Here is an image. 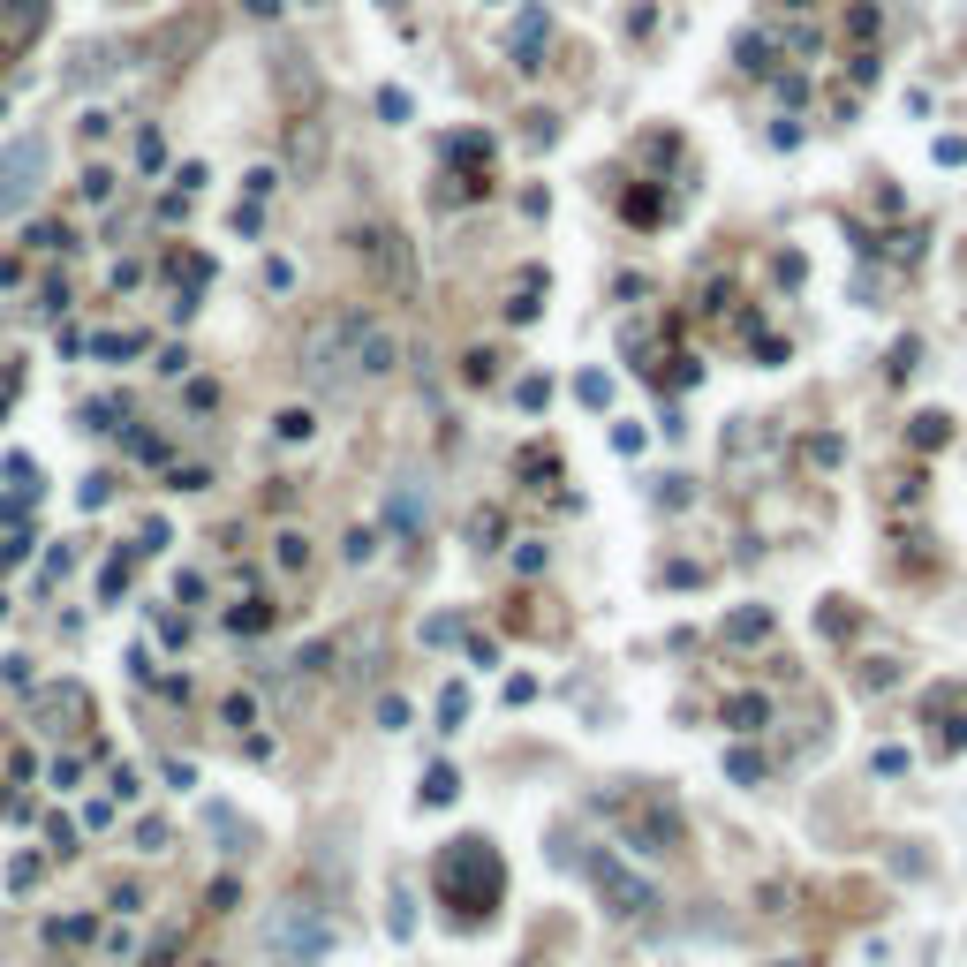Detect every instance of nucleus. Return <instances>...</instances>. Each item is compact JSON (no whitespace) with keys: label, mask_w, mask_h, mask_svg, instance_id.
I'll use <instances>...</instances> for the list:
<instances>
[{"label":"nucleus","mask_w":967,"mask_h":967,"mask_svg":"<svg viewBox=\"0 0 967 967\" xmlns=\"http://www.w3.org/2000/svg\"><path fill=\"white\" fill-rule=\"evenodd\" d=\"M91 348H99V363H129L136 348H144V340H136V333H121V340H114V333H99Z\"/></svg>","instance_id":"4be33fe9"},{"label":"nucleus","mask_w":967,"mask_h":967,"mask_svg":"<svg viewBox=\"0 0 967 967\" xmlns=\"http://www.w3.org/2000/svg\"><path fill=\"white\" fill-rule=\"evenodd\" d=\"M869 771H884V779H900V771H907V748H877V756H869Z\"/></svg>","instance_id":"cd10ccee"},{"label":"nucleus","mask_w":967,"mask_h":967,"mask_svg":"<svg viewBox=\"0 0 967 967\" xmlns=\"http://www.w3.org/2000/svg\"><path fill=\"white\" fill-rule=\"evenodd\" d=\"M764 635H771V612H764V605H741V612L726 620V643H764Z\"/></svg>","instance_id":"4468645a"},{"label":"nucleus","mask_w":967,"mask_h":967,"mask_svg":"<svg viewBox=\"0 0 967 967\" xmlns=\"http://www.w3.org/2000/svg\"><path fill=\"white\" fill-rule=\"evenodd\" d=\"M461 718H469V688H446L439 696V733H461Z\"/></svg>","instance_id":"412c9836"},{"label":"nucleus","mask_w":967,"mask_h":967,"mask_svg":"<svg viewBox=\"0 0 967 967\" xmlns=\"http://www.w3.org/2000/svg\"><path fill=\"white\" fill-rule=\"evenodd\" d=\"M726 726H733V733H764V726H771V696H764V688H741V696H726Z\"/></svg>","instance_id":"9d476101"},{"label":"nucleus","mask_w":967,"mask_h":967,"mask_svg":"<svg viewBox=\"0 0 967 967\" xmlns=\"http://www.w3.org/2000/svg\"><path fill=\"white\" fill-rule=\"evenodd\" d=\"M204 484H212V469H197V461H189V469H174V492H204Z\"/></svg>","instance_id":"4c0bfd02"},{"label":"nucleus","mask_w":967,"mask_h":967,"mask_svg":"<svg viewBox=\"0 0 967 967\" xmlns=\"http://www.w3.org/2000/svg\"><path fill=\"white\" fill-rule=\"evenodd\" d=\"M280 967H288V960H280Z\"/></svg>","instance_id":"c03bdc74"},{"label":"nucleus","mask_w":967,"mask_h":967,"mask_svg":"<svg viewBox=\"0 0 967 967\" xmlns=\"http://www.w3.org/2000/svg\"><path fill=\"white\" fill-rule=\"evenodd\" d=\"M204 967H227V960H204Z\"/></svg>","instance_id":"37998d69"},{"label":"nucleus","mask_w":967,"mask_h":967,"mask_svg":"<svg viewBox=\"0 0 967 967\" xmlns=\"http://www.w3.org/2000/svg\"><path fill=\"white\" fill-rule=\"evenodd\" d=\"M907 439H915V454H945V446H952V416H945V408H922Z\"/></svg>","instance_id":"ddd939ff"},{"label":"nucleus","mask_w":967,"mask_h":967,"mask_svg":"<svg viewBox=\"0 0 967 967\" xmlns=\"http://www.w3.org/2000/svg\"><path fill=\"white\" fill-rule=\"evenodd\" d=\"M310 431H318V416H310V408H280V416H272V439H310Z\"/></svg>","instance_id":"a211bd4d"},{"label":"nucleus","mask_w":967,"mask_h":967,"mask_svg":"<svg viewBox=\"0 0 967 967\" xmlns=\"http://www.w3.org/2000/svg\"><path fill=\"white\" fill-rule=\"evenodd\" d=\"M892 688H900V665H892V658H869L862 665V696H892Z\"/></svg>","instance_id":"6ab92c4d"},{"label":"nucleus","mask_w":967,"mask_h":967,"mask_svg":"<svg viewBox=\"0 0 967 967\" xmlns=\"http://www.w3.org/2000/svg\"><path fill=\"white\" fill-rule=\"evenodd\" d=\"M295 363H303V378L318 393H363L401 371V340H393V325L378 310H333L325 325H310Z\"/></svg>","instance_id":"f257e3e1"},{"label":"nucleus","mask_w":967,"mask_h":967,"mask_svg":"<svg viewBox=\"0 0 967 967\" xmlns=\"http://www.w3.org/2000/svg\"><path fill=\"white\" fill-rule=\"evenodd\" d=\"M620 839L635 854H673L680 847V809L673 801H628L620 809Z\"/></svg>","instance_id":"0eeeda50"},{"label":"nucleus","mask_w":967,"mask_h":967,"mask_svg":"<svg viewBox=\"0 0 967 967\" xmlns=\"http://www.w3.org/2000/svg\"><path fill=\"white\" fill-rule=\"evenodd\" d=\"M733 61H741L748 76H771V68H779V46H771V31H741V38H733Z\"/></svg>","instance_id":"9b49d317"},{"label":"nucleus","mask_w":967,"mask_h":967,"mask_svg":"<svg viewBox=\"0 0 967 967\" xmlns=\"http://www.w3.org/2000/svg\"><path fill=\"white\" fill-rule=\"evenodd\" d=\"M915 356H922V340H900L892 348V378H915Z\"/></svg>","instance_id":"c756f323"},{"label":"nucleus","mask_w":967,"mask_h":967,"mask_svg":"<svg viewBox=\"0 0 967 967\" xmlns=\"http://www.w3.org/2000/svg\"><path fill=\"white\" fill-rule=\"evenodd\" d=\"M847 31L862 38V46H869V38H877V8H869V0H862V8H847Z\"/></svg>","instance_id":"bb28decb"},{"label":"nucleus","mask_w":967,"mask_h":967,"mask_svg":"<svg viewBox=\"0 0 967 967\" xmlns=\"http://www.w3.org/2000/svg\"><path fill=\"white\" fill-rule=\"evenodd\" d=\"M340 552H348V567L378 560V529H348V544H340Z\"/></svg>","instance_id":"b1692460"},{"label":"nucleus","mask_w":967,"mask_h":967,"mask_svg":"<svg viewBox=\"0 0 967 967\" xmlns=\"http://www.w3.org/2000/svg\"><path fill=\"white\" fill-rule=\"evenodd\" d=\"M378 726L401 733V726H408V703H401V696H386V703H378Z\"/></svg>","instance_id":"c9c22d12"},{"label":"nucleus","mask_w":967,"mask_h":967,"mask_svg":"<svg viewBox=\"0 0 967 967\" xmlns=\"http://www.w3.org/2000/svg\"><path fill=\"white\" fill-rule=\"evenodd\" d=\"M84 424H91V431H121V424H114V401H91V408H84Z\"/></svg>","instance_id":"ea45409f"},{"label":"nucleus","mask_w":967,"mask_h":967,"mask_svg":"<svg viewBox=\"0 0 967 967\" xmlns=\"http://www.w3.org/2000/svg\"><path fill=\"white\" fill-rule=\"evenodd\" d=\"M771 967H816V960H771Z\"/></svg>","instance_id":"79ce46f5"},{"label":"nucleus","mask_w":967,"mask_h":967,"mask_svg":"<svg viewBox=\"0 0 967 967\" xmlns=\"http://www.w3.org/2000/svg\"><path fill=\"white\" fill-rule=\"evenodd\" d=\"M552 38V23H544V8H522V23H514V68H537V46Z\"/></svg>","instance_id":"f8f14e48"},{"label":"nucleus","mask_w":967,"mask_h":967,"mask_svg":"<svg viewBox=\"0 0 967 967\" xmlns=\"http://www.w3.org/2000/svg\"><path fill=\"white\" fill-rule=\"evenodd\" d=\"M393 529H401V537H416V529H424V507H416V492H393Z\"/></svg>","instance_id":"aec40b11"},{"label":"nucleus","mask_w":967,"mask_h":967,"mask_svg":"<svg viewBox=\"0 0 967 967\" xmlns=\"http://www.w3.org/2000/svg\"><path fill=\"white\" fill-rule=\"evenodd\" d=\"M514 401H522V408H544V401H552V378H522V386H514Z\"/></svg>","instance_id":"a878e982"},{"label":"nucleus","mask_w":967,"mask_h":967,"mask_svg":"<svg viewBox=\"0 0 967 967\" xmlns=\"http://www.w3.org/2000/svg\"><path fill=\"white\" fill-rule=\"evenodd\" d=\"M129 454H136V461H167V439H152V431H136V439H129Z\"/></svg>","instance_id":"2f4dec72"},{"label":"nucleus","mask_w":967,"mask_h":967,"mask_svg":"<svg viewBox=\"0 0 967 967\" xmlns=\"http://www.w3.org/2000/svg\"><path fill=\"white\" fill-rule=\"evenodd\" d=\"M575 393H582V408H605V401H612V378H605V371H582Z\"/></svg>","instance_id":"5701e85b"},{"label":"nucleus","mask_w":967,"mask_h":967,"mask_svg":"<svg viewBox=\"0 0 967 967\" xmlns=\"http://www.w3.org/2000/svg\"><path fill=\"white\" fill-rule=\"evenodd\" d=\"M84 197H91V204H106V197H114V174L91 167V174H84Z\"/></svg>","instance_id":"f704fd0d"},{"label":"nucleus","mask_w":967,"mask_h":967,"mask_svg":"<svg viewBox=\"0 0 967 967\" xmlns=\"http://www.w3.org/2000/svg\"><path fill=\"white\" fill-rule=\"evenodd\" d=\"M46 136H8L0 144V220H23L46 197Z\"/></svg>","instance_id":"7ed1b4c3"},{"label":"nucleus","mask_w":967,"mask_h":967,"mask_svg":"<svg viewBox=\"0 0 967 967\" xmlns=\"http://www.w3.org/2000/svg\"><path fill=\"white\" fill-rule=\"evenodd\" d=\"M356 257L386 295H408L416 288V250H408L401 227H356Z\"/></svg>","instance_id":"39448f33"},{"label":"nucleus","mask_w":967,"mask_h":967,"mask_svg":"<svg viewBox=\"0 0 967 967\" xmlns=\"http://www.w3.org/2000/svg\"><path fill=\"white\" fill-rule=\"evenodd\" d=\"M242 189H250V197H272V189H280V174H272V167H250V174H242Z\"/></svg>","instance_id":"72a5a7b5"},{"label":"nucleus","mask_w":967,"mask_h":967,"mask_svg":"<svg viewBox=\"0 0 967 967\" xmlns=\"http://www.w3.org/2000/svg\"><path fill=\"white\" fill-rule=\"evenodd\" d=\"M454 794H461L454 764H431V771H424V801H431V809H446V801H454Z\"/></svg>","instance_id":"f3484780"},{"label":"nucleus","mask_w":967,"mask_h":967,"mask_svg":"<svg viewBox=\"0 0 967 967\" xmlns=\"http://www.w3.org/2000/svg\"><path fill=\"white\" fill-rule=\"evenodd\" d=\"M265 937L280 945V960H288V967H310V960H325V952H333V930H325V922H303V907H295V915H280Z\"/></svg>","instance_id":"6e6552de"},{"label":"nucleus","mask_w":967,"mask_h":967,"mask_svg":"<svg viewBox=\"0 0 967 967\" xmlns=\"http://www.w3.org/2000/svg\"><path fill=\"white\" fill-rule=\"evenodd\" d=\"M280 567H310V544L295 529H280Z\"/></svg>","instance_id":"393cba45"},{"label":"nucleus","mask_w":967,"mask_h":967,"mask_svg":"<svg viewBox=\"0 0 967 967\" xmlns=\"http://www.w3.org/2000/svg\"><path fill=\"white\" fill-rule=\"evenodd\" d=\"M265 628H272V605H265V597H250V605L227 612V635H265Z\"/></svg>","instance_id":"dca6fc26"},{"label":"nucleus","mask_w":967,"mask_h":967,"mask_svg":"<svg viewBox=\"0 0 967 967\" xmlns=\"http://www.w3.org/2000/svg\"><path fill=\"white\" fill-rule=\"evenodd\" d=\"M431 892H439L446 907H461V915H492L499 900H507V869H499L492 839H446L439 862H431Z\"/></svg>","instance_id":"f03ea898"},{"label":"nucleus","mask_w":967,"mask_h":967,"mask_svg":"<svg viewBox=\"0 0 967 967\" xmlns=\"http://www.w3.org/2000/svg\"><path fill=\"white\" fill-rule=\"evenodd\" d=\"M469 537H476V552H499V514H476Z\"/></svg>","instance_id":"c85d7f7f"},{"label":"nucleus","mask_w":967,"mask_h":967,"mask_svg":"<svg viewBox=\"0 0 967 967\" xmlns=\"http://www.w3.org/2000/svg\"><path fill=\"white\" fill-rule=\"evenodd\" d=\"M106 786H114V801H136V794H144V779H136L129 764H121V771H114V779H106Z\"/></svg>","instance_id":"e433bc0d"},{"label":"nucleus","mask_w":967,"mask_h":967,"mask_svg":"<svg viewBox=\"0 0 967 967\" xmlns=\"http://www.w3.org/2000/svg\"><path fill=\"white\" fill-rule=\"evenodd\" d=\"M922 726H930V756L952 764V756L967 748V680H945V688L922 696Z\"/></svg>","instance_id":"423d86ee"},{"label":"nucleus","mask_w":967,"mask_h":967,"mask_svg":"<svg viewBox=\"0 0 967 967\" xmlns=\"http://www.w3.org/2000/svg\"><path fill=\"white\" fill-rule=\"evenodd\" d=\"M46 23V0H0V46H31Z\"/></svg>","instance_id":"1a4fd4ad"},{"label":"nucleus","mask_w":967,"mask_h":967,"mask_svg":"<svg viewBox=\"0 0 967 967\" xmlns=\"http://www.w3.org/2000/svg\"><path fill=\"white\" fill-rule=\"evenodd\" d=\"M76 499H84V507H106V499H114V476H84V492H76Z\"/></svg>","instance_id":"7c9ffc66"},{"label":"nucleus","mask_w":967,"mask_h":967,"mask_svg":"<svg viewBox=\"0 0 967 967\" xmlns=\"http://www.w3.org/2000/svg\"><path fill=\"white\" fill-rule=\"evenodd\" d=\"M582 869H590L597 900H605V907H612V915H620V922H643L650 907H658V884H650V877H635V869L620 862V854H605V847H597V854H590V862H582Z\"/></svg>","instance_id":"20e7f679"},{"label":"nucleus","mask_w":967,"mask_h":967,"mask_svg":"<svg viewBox=\"0 0 967 967\" xmlns=\"http://www.w3.org/2000/svg\"><path fill=\"white\" fill-rule=\"evenodd\" d=\"M726 779H733V786H764L771 764L756 756V748H726Z\"/></svg>","instance_id":"2eb2a0df"},{"label":"nucleus","mask_w":967,"mask_h":967,"mask_svg":"<svg viewBox=\"0 0 967 967\" xmlns=\"http://www.w3.org/2000/svg\"><path fill=\"white\" fill-rule=\"evenodd\" d=\"M242 8H250L257 23H272V16H280V0H242Z\"/></svg>","instance_id":"a19ab883"},{"label":"nucleus","mask_w":967,"mask_h":967,"mask_svg":"<svg viewBox=\"0 0 967 967\" xmlns=\"http://www.w3.org/2000/svg\"><path fill=\"white\" fill-rule=\"evenodd\" d=\"M136 847H144V854H167V824H136Z\"/></svg>","instance_id":"58836bf2"},{"label":"nucleus","mask_w":967,"mask_h":967,"mask_svg":"<svg viewBox=\"0 0 967 967\" xmlns=\"http://www.w3.org/2000/svg\"><path fill=\"white\" fill-rule=\"evenodd\" d=\"M46 839H53V854H76V824H68V816H53Z\"/></svg>","instance_id":"473e14b6"}]
</instances>
